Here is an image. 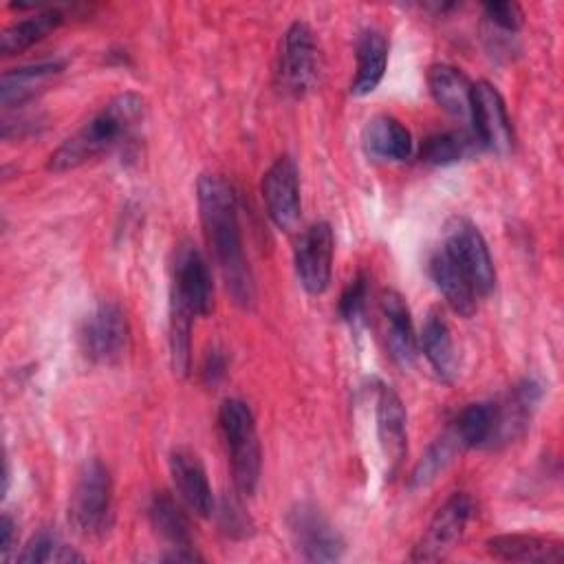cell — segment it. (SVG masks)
Masks as SVG:
<instances>
[{
	"mask_svg": "<svg viewBox=\"0 0 564 564\" xmlns=\"http://www.w3.org/2000/svg\"><path fill=\"white\" fill-rule=\"evenodd\" d=\"M196 203L205 240L223 273L227 291L238 306L249 308L256 300V284L242 247L236 189L218 174H200L196 183Z\"/></svg>",
	"mask_w": 564,
	"mask_h": 564,
	"instance_id": "cell-1",
	"label": "cell"
},
{
	"mask_svg": "<svg viewBox=\"0 0 564 564\" xmlns=\"http://www.w3.org/2000/svg\"><path fill=\"white\" fill-rule=\"evenodd\" d=\"M143 115L145 99L139 93H121L112 97L75 134L51 152L46 170L68 172L110 152L132 134L143 121Z\"/></svg>",
	"mask_w": 564,
	"mask_h": 564,
	"instance_id": "cell-2",
	"label": "cell"
},
{
	"mask_svg": "<svg viewBox=\"0 0 564 564\" xmlns=\"http://www.w3.org/2000/svg\"><path fill=\"white\" fill-rule=\"evenodd\" d=\"M70 527L88 538L101 540L115 522V487L108 467L90 458L79 469L68 498Z\"/></svg>",
	"mask_w": 564,
	"mask_h": 564,
	"instance_id": "cell-3",
	"label": "cell"
},
{
	"mask_svg": "<svg viewBox=\"0 0 564 564\" xmlns=\"http://www.w3.org/2000/svg\"><path fill=\"white\" fill-rule=\"evenodd\" d=\"M218 427L229 452L236 491L253 496L260 482L262 454L251 408L240 399H225L218 410Z\"/></svg>",
	"mask_w": 564,
	"mask_h": 564,
	"instance_id": "cell-4",
	"label": "cell"
},
{
	"mask_svg": "<svg viewBox=\"0 0 564 564\" xmlns=\"http://www.w3.org/2000/svg\"><path fill=\"white\" fill-rule=\"evenodd\" d=\"M319 68L322 57L313 29L302 20L293 22L284 31L278 48L275 84L280 93L295 99L304 97L317 84Z\"/></svg>",
	"mask_w": 564,
	"mask_h": 564,
	"instance_id": "cell-5",
	"label": "cell"
},
{
	"mask_svg": "<svg viewBox=\"0 0 564 564\" xmlns=\"http://www.w3.org/2000/svg\"><path fill=\"white\" fill-rule=\"evenodd\" d=\"M441 249L469 280L478 297H487L496 286V267L478 227L465 216H449L443 225Z\"/></svg>",
	"mask_w": 564,
	"mask_h": 564,
	"instance_id": "cell-6",
	"label": "cell"
},
{
	"mask_svg": "<svg viewBox=\"0 0 564 564\" xmlns=\"http://www.w3.org/2000/svg\"><path fill=\"white\" fill-rule=\"evenodd\" d=\"M170 311L196 317H207L214 311V282L203 253L183 242L174 251L172 282H170Z\"/></svg>",
	"mask_w": 564,
	"mask_h": 564,
	"instance_id": "cell-7",
	"label": "cell"
},
{
	"mask_svg": "<svg viewBox=\"0 0 564 564\" xmlns=\"http://www.w3.org/2000/svg\"><path fill=\"white\" fill-rule=\"evenodd\" d=\"M82 355L93 364H117L130 348L126 313L115 302H99L82 322L77 333Z\"/></svg>",
	"mask_w": 564,
	"mask_h": 564,
	"instance_id": "cell-8",
	"label": "cell"
},
{
	"mask_svg": "<svg viewBox=\"0 0 564 564\" xmlns=\"http://www.w3.org/2000/svg\"><path fill=\"white\" fill-rule=\"evenodd\" d=\"M474 498L465 491H454L432 516L427 529L412 546V562H438L445 560L463 540L465 529L474 516Z\"/></svg>",
	"mask_w": 564,
	"mask_h": 564,
	"instance_id": "cell-9",
	"label": "cell"
},
{
	"mask_svg": "<svg viewBox=\"0 0 564 564\" xmlns=\"http://www.w3.org/2000/svg\"><path fill=\"white\" fill-rule=\"evenodd\" d=\"M286 527L306 562H337L346 551L341 533L313 502H297L286 513Z\"/></svg>",
	"mask_w": 564,
	"mask_h": 564,
	"instance_id": "cell-10",
	"label": "cell"
},
{
	"mask_svg": "<svg viewBox=\"0 0 564 564\" xmlns=\"http://www.w3.org/2000/svg\"><path fill=\"white\" fill-rule=\"evenodd\" d=\"M335 256V234L326 220L306 227L293 251L295 273L302 289L311 295H322L330 284Z\"/></svg>",
	"mask_w": 564,
	"mask_h": 564,
	"instance_id": "cell-11",
	"label": "cell"
},
{
	"mask_svg": "<svg viewBox=\"0 0 564 564\" xmlns=\"http://www.w3.org/2000/svg\"><path fill=\"white\" fill-rule=\"evenodd\" d=\"M469 119L474 123V137L480 148L496 154H509L513 150V128L498 88L485 79L471 86Z\"/></svg>",
	"mask_w": 564,
	"mask_h": 564,
	"instance_id": "cell-12",
	"label": "cell"
},
{
	"mask_svg": "<svg viewBox=\"0 0 564 564\" xmlns=\"http://www.w3.org/2000/svg\"><path fill=\"white\" fill-rule=\"evenodd\" d=\"M260 189L271 223L282 231L295 229L302 216L300 176L295 161L291 156H278L262 174Z\"/></svg>",
	"mask_w": 564,
	"mask_h": 564,
	"instance_id": "cell-13",
	"label": "cell"
},
{
	"mask_svg": "<svg viewBox=\"0 0 564 564\" xmlns=\"http://www.w3.org/2000/svg\"><path fill=\"white\" fill-rule=\"evenodd\" d=\"M542 394H544V390L535 379H522L513 388H509V392L502 399L491 401L494 403V430H491L487 449L502 447V445H509L516 438H520L527 432L531 416H533L538 403L542 401Z\"/></svg>",
	"mask_w": 564,
	"mask_h": 564,
	"instance_id": "cell-14",
	"label": "cell"
},
{
	"mask_svg": "<svg viewBox=\"0 0 564 564\" xmlns=\"http://www.w3.org/2000/svg\"><path fill=\"white\" fill-rule=\"evenodd\" d=\"M375 425L381 456L388 467V476L392 478L408 454V416L399 394L390 386H379L375 399Z\"/></svg>",
	"mask_w": 564,
	"mask_h": 564,
	"instance_id": "cell-15",
	"label": "cell"
},
{
	"mask_svg": "<svg viewBox=\"0 0 564 564\" xmlns=\"http://www.w3.org/2000/svg\"><path fill=\"white\" fill-rule=\"evenodd\" d=\"M170 474L181 502L192 513L209 518L216 505L200 456L189 447H174L170 452Z\"/></svg>",
	"mask_w": 564,
	"mask_h": 564,
	"instance_id": "cell-16",
	"label": "cell"
},
{
	"mask_svg": "<svg viewBox=\"0 0 564 564\" xmlns=\"http://www.w3.org/2000/svg\"><path fill=\"white\" fill-rule=\"evenodd\" d=\"M421 348L432 370L443 383H454L460 372V355L452 328L441 311H430L421 328Z\"/></svg>",
	"mask_w": 564,
	"mask_h": 564,
	"instance_id": "cell-17",
	"label": "cell"
},
{
	"mask_svg": "<svg viewBox=\"0 0 564 564\" xmlns=\"http://www.w3.org/2000/svg\"><path fill=\"white\" fill-rule=\"evenodd\" d=\"M381 311L386 317V344L390 357L401 366H412L419 350V339L414 333L410 308L403 295L394 289H386L381 293Z\"/></svg>",
	"mask_w": 564,
	"mask_h": 564,
	"instance_id": "cell-18",
	"label": "cell"
},
{
	"mask_svg": "<svg viewBox=\"0 0 564 564\" xmlns=\"http://www.w3.org/2000/svg\"><path fill=\"white\" fill-rule=\"evenodd\" d=\"M491 557L502 562H538L555 564L564 560V546L560 540L527 535V533H502L485 542Z\"/></svg>",
	"mask_w": 564,
	"mask_h": 564,
	"instance_id": "cell-19",
	"label": "cell"
},
{
	"mask_svg": "<svg viewBox=\"0 0 564 564\" xmlns=\"http://www.w3.org/2000/svg\"><path fill=\"white\" fill-rule=\"evenodd\" d=\"M388 37L379 29H364L355 44L357 70L350 82V93L357 97L370 95L383 79L388 66Z\"/></svg>",
	"mask_w": 564,
	"mask_h": 564,
	"instance_id": "cell-20",
	"label": "cell"
},
{
	"mask_svg": "<svg viewBox=\"0 0 564 564\" xmlns=\"http://www.w3.org/2000/svg\"><path fill=\"white\" fill-rule=\"evenodd\" d=\"M427 271L445 302L454 313L460 317H471L478 306V295L469 280L463 275V271L452 262V258L438 247L430 260H427Z\"/></svg>",
	"mask_w": 564,
	"mask_h": 564,
	"instance_id": "cell-21",
	"label": "cell"
},
{
	"mask_svg": "<svg viewBox=\"0 0 564 564\" xmlns=\"http://www.w3.org/2000/svg\"><path fill=\"white\" fill-rule=\"evenodd\" d=\"M361 143L368 156L383 161H405L412 154V134L392 115H375L364 126Z\"/></svg>",
	"mask_w": 564,
	"mask_h": 564,
	"instance_id": "cell-22",
	"label": "cell"
},
{
	"mask_svg": "<svg viewBox=\"0 0 564 564\" xmlns=\"http://www.w3.org/2000/svg\"><path fill=\"white\" fill-rule=\"evenodd\" d=\"M471 82L467 75L449 64H432L427 68V88L432 99L452 117L467 119L471 108Z\"/></svg>",
	"mask_w": 564,
	"mask_h": 564,
	"instance_id": "cell-23",
	"label": "cell"
},
{
	"mask_svg": "<svg viewBox=\"0 0 564 564\" xmlns=\"http://www.w3.org/2000/svg\"><path fill=\"white\" fill-rule=\"evenodd\" d=\"M66 62L59 57H51V59H40L33 64H24L11 70L2 73V82H0V99L2 106H20L26 99H31L35 95V90L40 86H44L48 79H53L55 75H59L64 70Z\"/></svg>",
	"mask_w": 564,
	"mask_h": 564,
	"instance_id": "cell-24",
	"label": "cell"
},
{
	"mask_svg": "<svg viewBox=\"0 0 564 564\" xmlns=\"http://www.w3.org/2000/svg\"><path fill=\"white\" fill-rule=\"evenodd\" d=\"M148 518L154 531L170 546H194V531H192L189 516L172 494L167 491L154 494L148 505Z\"/></svg>",
	"mask_w": 564,
	"mask_h": 564,
	"instance_id": "cell-25",
	"label": "cell"
},
{
	"mask_svg": "<svg viewBox=\"0 0 564 564\" xmlns=\"http://www.w3.org/2000/svg\"><path fill=\"white\" fill-rule=\"evenodd\" d=\"M62 22H64V13L59 9H44V11H37L35 15L18 20L2 31L0 51L4 55L22 53V51L31 48L33 44H37L40 40H44Z\"/></svg>",
	"mask_w": 564,
	"mask_h": 564,
	"instance_id": "cell-26",
	"label": "cell"
},
{
	"mask_svg": "<svg viewBox=\"0 0 564 564\" xmlns=\"http://www.w3.org/2000/svg\"><path fill=\"white\" fill-rule=\"evenodd\" d=\"M480 148L474 132L467 130H445L430 134L419 150V159L427 165H452Z\"/></svg>",
	"mask_w": 564,
	"mask_h": 564,
	"instance_id": "cell-27",
	"label": "cell"
},
{
	"mask_svg": "<svg viewBox=\"0 0 564 564\" xmlns=\"http://www.w3.org/2000/svg\"><path fill=\"white\" fill-rule=\"evenodd\" d=\"M465 447L460 443V438L456 436V432L452 430V425L445 427V432L427 447V452L421 456V460L416 463V467L410 474V487L419 489L430 485L441 471L447 469V465L463 454Z\"/></svg>",
	"mask_w": 564,
	"mask_h": 564,
	"instance_id": "cell-28",
	"label": "cell"
},
{
	"mask_svg": "<svg viewBox=\"0 0 564 564\" xmlns=\"http://www.w3.org/2000/svg\"><path fill=\"white\" fill-rule=\"evenodd\" d=\"M449 425L460 438L465 449L489 447V438L494 430V403L491 401L469 403L456 414V419Z\"/></svg>",
	"mask_w": 564,
	"mask_h": 564,
	"instance_id": "cell-29",
	"label": "cell"
},
{
	"mask_svg": "<svg viewBox=\"0 0 564 564\" xmlns=\"http://www.w3.org/2000/svg\"><path fill=\"white\" fill-rule=\"evenodd\" d=\"M20 564H42V562H84V555L68 546L57 533L53 531H37L26 546L15 557Z\"/></svg>",
	"mask_w": 564,
	"mask_h": 564,
	"instance_id": "cell-30",
	"label": "cell"
},
{
	"mask_svg": "<svg viewBox=\"0 0 564 564\" xmlns=\"http://www.w3.org/2000/svg\"><path fill=\"white\" fill-rule=\"evenodd\" d=\"M368 275L364 271H359L344 289V293L339 295L337 302V313L339 317L348 324V326H359L364 322L366 315V306H368Z\"/></svg>",
	"mask_w": 564,
	"mask_h": 564,
	"instance_id": "cell-31",
	"label": "cell"
},
{
	"mask_svg": "<svg viewBox=\"0 0 564 564\" xmlns=\"http://www.w3.org/2000/svg\"><path fill=\"white\" fill-rule=\"evenodd\" d=\"M218 520L223 531L229 538H247L253 531V522L249 518V513L242 509V505L236 498H223L220 509H218Z\"/></svg>",
	"mask_w": 564,
	"mask_h": 564,
	"instance_id": "cell-32",
	"label": "cell"
},
{
	"mask_svg": "<svg viewBox=\"0 0 564 564\" xmlns=\"http://www.w3.org/2000/svg\"><path fill=\"white\" fill-rule=\"evenodd\" d=\"M485 18L500 31L516 33L522 26V9L516 2H485L482 4Z\"/></svg>",
	"mask_w": 564,
	"mask_h": 564,
	"instance_id": "cell-33",
	"label": "cell"
},
{
	"mask_svg": "<svg viewBox=\"0 0 564 564\" xmlns=\"http://www.w3.org/2000/svg\"><path fill=\"white\" fill-rule=\"evenodd\" d=\"M227 375V355L220 348H212L207 350L203 366H200V377L207 386H216L218 381H223Z\"/></svg>",
	"mask_w": 564,
	"mask_h": 564,
	"instance_id": "cell-34",
	"label": "cell"
},
{
	"mask_svg": "<svg viewBox=\"0 0 564 564\" xmlns=\"http://www.w3.org/2000/svg\"><path fill=\"white\" fill-rule=\"evenodd\" d=\"M13 546H15V520L9 513H2V518H0V555L7 557Z\"/></svg>",
	"mask_w": 564,
	"mask_h": 564,
	"instance_id": "cell-35",
	"label": "cell"
}]
</instances>
